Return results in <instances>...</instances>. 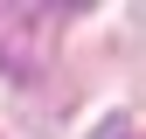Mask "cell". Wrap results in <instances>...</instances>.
Masks as SVG:
<instances>
[{
  "label": "cell",
  "instance_id": "obj_1",
  "mask_svg": "<svg viewBox=\"0 0 146 139\" xmlns=\"http://www.w3.org/2000/svg\"><path fill=\"white\" fill-rule=\"evenodd\" d=\"M56 21L49 7H0V77L35 83L49 70V49H56Z\"/></svg>",
  "mask_w": 146,
  "mask_h": 139
},
{
  "label": "cell",
  "instance_id": "obj_2",
  "mask_svg": "<svg viewBox=\"0 0 146 139\" xmlns=\"http://www.w3.org/2000/svg\"><path fill=\"white\" fill-rule=\"evenodd\" d=\"M90 139H139V132H132V118H104V125L90 132Z\"/></svg>",
  "mask_w": 146,
  "mask_h": 139
}]
</instances>
